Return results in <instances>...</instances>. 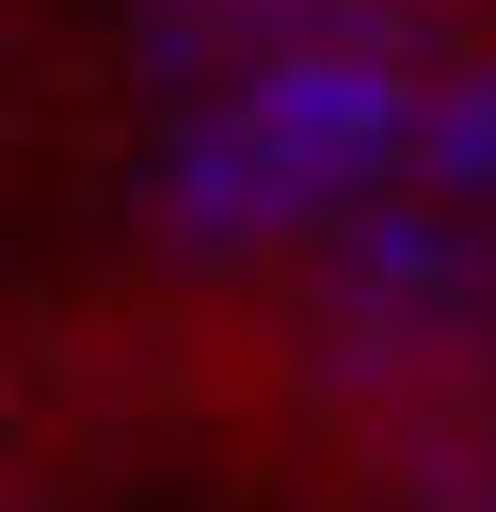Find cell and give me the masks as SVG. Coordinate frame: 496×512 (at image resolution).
I'll use <instances>...</instances> for the list:
<instances>
[{
    "mask_svg": "<svg viewBox=\"0 0 496 512\" xmlns=\"http://www.w3.org/2000/svg\"><path fill=\"white\" fill-rule=\"evenodd\" d=\"M64 512H288V496L224 480V464H160V480H96V496H64Z\"/></svg>",
    "mask_w": 496,
    "mask_h": 512,
    "instance_id": "6da1fadb",
    "label": "cell"
}]
</instances>
